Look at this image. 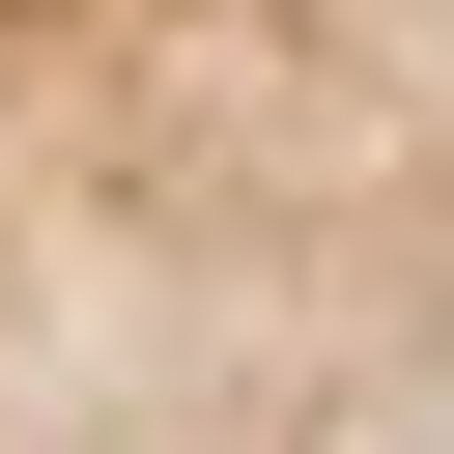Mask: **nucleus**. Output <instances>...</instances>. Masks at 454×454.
Instances as JSON below:
<instances>
[{"mask_svg": "<svg viewBox=\"0 0 454 454\" xmlns=\"http://www.w3.org/2000/svg\"><path fill=\"white\" fill-rule=\"evenodd\" d=\"M0 454H454V0H0Z\"/></svg>", "mask_w": 454, "mask_h": 454, "instance_id": "1", "label": "nucleus"}]
</instances>
